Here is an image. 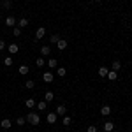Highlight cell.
Wrapping results in <instances>:
<instances>
[{
    "mask_svg": "<svg viewBox=\"0 0 132 132\" xmlns=\"http://www.w3.org/2000/svg\"><path fill=\"white\" fill-rule=\"evenodd\" d=\"M62 123H63L65 127H67V125H71V116H69V114H65V116H63V120H62Z\"/></svg>",
    "mask_w": 132,
    "mask_h": 132,
    "instance_id": "cell-30",
    "label": "cell"
},
{
    "mask_svg": "<svg viewBox=\"0 0 132 132\" xmlns=\"http://www.w3.org/2000/svg\"><path fill=\"white\" fill-rule=\"evenodd\" d=\"M56 114H58V116H65V114H67V108H65V106H63V104H58V106H56Z\"/></svg>",
    "mask_w": 132,
    "mask_h": 132,
    "instance_id": "cell-4",
    "label": "cell"
},
{
    "mask_svg": "<svg viewBox=\"0 0 132 132\" xmlns=\"http://www.w3.org/2000/svg\"><path fill=\"white\" fill-rule=\"evenodd\" d=\"M16 27H20V28H27V27H28V20H27V18L18 20V25H16Z\"/></svg>",
    "mask_w": 132,
    "mask_h": 132,
    "instance_id": "cell-13",
    "label": "cell"
},
{
    "mask_svg": "<svg viewBox=\"0 0 132 132\" xmlns=\"http://www.w3.org/2000/svg\"><path fill=\"white\" fill-rule=\"evenodd\" d=\"M93 2H102V0H93Z\"/></svg>",
    "mask_w": 132,
    "mask_h": 132,
    "instance_id": "cell-33",
    "label": "cell"
},
{
    "mask_svg": "<svg viewBox=\"0 0 132 132\" xmlns=\"http://www.w3.org/2000/svg\"><path fill=\"white\" fill-rule=\"evenodd\" d=\"M53 99H55V93H53L51 90H48L46 93H44V101H46V102H51Z\"/></svg>",
    "mask_w": 132,
    "mask_h": 132,
    "instance_id": "cell-14",
    "label": "cell"
},
{
    "mask_svg": "<svg viewBox=\"0 0 132 132\" xmlns=\"http://www.w3.org/2000/svg\"><path fill=\"white\" fill-rule=\"evenodd\" d=\"M0 11H2V5H0Z\"/></svg>",
    "mask_w": 132,
    "mask_h": 132,
    "instance_id": "cell-34",
    "label": "cell"
},
{
    "mask_svg": "<svg viewBox=\"0 0 132 132\" xmlns=\"http://www.w3.org/2000/svg\"><path fill=\"white\" fill-rule=\"evenodd\" d=\"M53 78H55L53 72H44V74H42V81L44 83H53Z\"/></svg>",
    "mask_w": 132,
    "mask_h": 132,
    "instance_id": "cell-7",
    "label": "cell"
},
{
    "mask_svg": "<svg viewBox=\"0 0 132 132\" xmlns=\"http://www.w3.org/2000/svg\"><path fill=\"white\" fill-rule=\"evenodd\" d=\"M111 111H113L111 106H108V104L101 108V114H102V116H109V114H111Z\"/></svg>",
    "mask_w": 132,
    "mask_h": 132,
    "instance_id": "cell-8",
    "label": "cell"
},
{
    "mask_svg": "<svg viewBox=\"0 0 132 132\" xmlns=\"http://www.w3.org/2000/svg\"><path fill=\"white\" fill-rule=\"evenodd\" d=\"M12 34H14V37H20L21 35V28L20 27H12Z\"/></svg>",
    "mask_w": 132,
    "mask_h": 132,
    "instance_id": "cell-27",
    "label": "cell"
},
{
    "mask_svg": "<svg viewBox=\"0 0 132 132\" xmlns=\"http://www.w3.org/2000/svg\"><path fill=\"white\" fill-rule=\"evenodd\" d=\"M58 39H60V35H58V34L50 35V42H51V44H56V42H58Z\"/></svg>",
    "mask_w": 132,
    "mask_h": 132,
    "instance_id": "cell-26",
    "label": "cell"
},
{
    "mask_svg": "<svg viewBox=\"0 0 132 132\" xmlns=\"http://www.w3.org/2000/svg\"><path fill=\"white\" fill-rule=\"evenodd\" d=\"M25 120H27V123H30V125H39V123H41V116L35 111H30L25 116Z\"/></svg>",
    "mask_w": 132,
    "mask_h": 132,
    "instance_id": "cell-1",
    "label": "cell"
},
{
    "mask_svg": "<svg viewBox=\"0 0 132 132\" xmlns=\"http://www.w3.org/2000/svg\"><path fill=\"white\" fill-rule=\"evenodd\" d=\"M56 120H58L56 113H48V116H46V122L48 123H56Z\"/></svg>",
    "mask_w": 132,
    "mask_h": 132,
    "instance_id": "cell-5",
    "label": "cell"
},
{
    "mask_svg": "<svg viewBox=\"0 0 132 132\" xmlns=\"http://www.w3.org/2000/svg\"><path fill=\"white\" fill-rule=\"evenodd\" d=\"M0 127H2L4 130H7V129H11V127H12V122H11L9 118H4V120L0 122Z\"/></svg>",
    "mask_w": 132,
    "mask_h": 132,
    "instance_id": "cell-6",
    "label": "cell"
},
{
    "mask_svg": "<svg viewBox=\"0 0 132 132\" xmlns=\"http://www.w3.org/2000/svg\"><path fill=\"white\" fill-rule=\"evenodd\" d=\"M67 74V71H65V67H56V76H60V78H63Z\"/></svg>",
    "mask_w": 132,
    "mask_h": 132,
    "instance_id": "cell-25",
    "label": "cell"
},
{
    "mask_svg": "<svg viewBox=\"0 0 132 132\" xmlns=\"http://www.w3.org/2000/svg\"><path fill=\"white\" fill-rule=\"evenodd\" d=\"M35 65H37V67H46V60H44V56H39V58L35 60Z\"/></svg>",
    "mask_w": 132,
    "mask_h": 132,
    "instance_id": "cell-18",
    "label": "cell"
},
{
    "mask_svg": "<svg viewBox=\"0 0 132 132\" xmlns=\"http://www.w3.org/2000/svg\"><path fill=\"white\" fill-rule=\"evenodd\" d=\"M25 88H28V90L35 88V83H34V81H30V79H28V81H25Z\"/></svg>",
    "mask_w": 132,
    "mask_h": 132,
    "instance_id": "cell-28",
    "label": "cell"
},
{
    "mask_svg": "<svg viewBox=\"0 0 132 132\" xmlns=\"http://www.w3.org/2000/svg\"><path fill=\"white\" fill-rule=\"evenodd\" d=\"M18 71H20L21 76H27V74H28V65H20V69H18Z\"/></svg>",
    "mask_w": 132,
    "mask_h": 132,
    "instance_id": "cell-24",
    "label": "cell"
},
{
    "mask_svg": "<svg viewBox=\"0 0 132 132\" xmlns=\"http://www.w3.org/2000/svg\"><path fill=\"white\" fill-rule=\"evenodd\" d=\"M50 53H51V48L48 46V44H44V46L41 48V55H42V56H48Z\"/></svg>",
    "mask_w": 132,
    "mask_h": 132,
    "instance_id": "cell-15",
    "label": "cell"
},
{
    "mask_svg": "<svg viewBox=\"0 0 132 132\" xmlns=\"http://www.w3.org/2000/svg\"><path fill=\"white\" fill-rule=\"evenodd\" d=\"M86 132H97V127H95V125H90V127L86 129Z\"/></svg>",
    "mask_w": 132,
    "mask_h": 132,
    "instance_id": "cell-32",
    "label": "cell"
},
{
    "mask_svg": "<svg viewBox=\"0 0 132 132\" xmlns=\"http://www.w3.org/2000/svg\"><path fill=\"white\" fill-rule=\"evenodd\" d=\"M0 5H2V9H12V2L11 0H4Z\"/></svg>",
    "mask_w": 132,
    "mask_h": 132,
    "instance_id": "cell-21",
    "label": "cell"
},
{
    "mask_svg": "<svg viewBox=\"0 0 132 132\" xmlns=\"http://www.w3.org/2000/svg\"><path fill=\"white\" fill-rule=\"evenodd\" d=\"M4 65H5V67H11V65H12V58H11V56H5V58H4Z\"/></svg>",
    "mask_w": 132,
    "mask_h": 132,
    "instance_id": "cell-29",
    "label": "cell"
},
{
    "mask_svg": "<svg viewBox=\"0 0 132 132\" xmlns=\"http://www.w3.org/2000/svg\"><path fill=\"white\" fill-rule=\"evenodd\" d=\"M35 108H37V109H42V111H44V109L48 108V102H46V101H41V102H37V104H35Z\"/></svg>",
    "mask_w": 132,
    "mask_h": 132,
    "instance_id": "cell-23",
    "label": "cell"
},
{
    "mask_svg": "<svg viewBox=\"0 0 132 132\" xmlns=\"http://www.w3.org/2000/svg\"><path fill=\"white\" fill-rule=\"evenodd\" d=\"M120 69H122V62H120V60H114V62H113V65H111V71L118 72Z\"/></svg>",
    "mask_w": 132,
    "mask_h": 132,
    "instance_id": "cell-16",
    "label": "cell"
},
{
    "mask_svg": "<svg viewBox=\"0 0 132 132\" xmlns=\"http://www.w3.org/2000/svg\"><path fill=\"white\" fill-rule=\"evenodd\" d=\"M35 104H37V102L34 101V99H27V101H25V106H27L28 109H32V108H35Z\"/></svg>",
    "mask_w": 132,
    "mask_h": 132,
    "instance_id": "cell-20",
    "label": "cell"
},
{
    "mask_svg": "<svg viewBox=\"0 0 132 132\" xmlns=\"http://www.w3.org/2000/svg\"><path fill=\"white\" fill-rule=\"evenodd\" d=\"M46 65H48V67H51V69H56V67H58V63H56V58H50V60L46 62Z\"/></svg>",
    "mask_w": 132,
    "mask_h": 132,
    "instance_id": "cell-17",
    "label": "cell"
},
{
    "mask_svg": "<svg viewBox=\"0 0 132 132\" xmlns=\"http://www.w3.org/2000/svg\"><path fill=\"white\" fill-rule=\"evenodd\" d=\"M102 129H104L106 132H113V130H114V123H113V122H104Z\"/></svg>",
    "mask_w": 132,
    "mask_h": 132,
    "instance_id": "cell-9",
    "label": "cell"
},
{
    "mask_svg": "<svg viewBox=\"0 0 132 132\" xmlns=\"http://www.w3.org/2000/svg\"><path fill=\"white\" fill-rule=\"evenodd\" d=\"M106 78H108L109 81H116V79H118V74H116V71H109Z\"/></svg>",
    "mask_w": 132,
    "mask_h": 132,
    "instance_id": "cell-12",
    "label": "cell"
},
{
    "mask_svg": "<svg viewBox=\"0 0 132 132\" xmlns=\"http://www.w3.org/2000/svg\"><path fill=\"white\" fill-rule=\"evenodd\" d=\"M5 25L12 28V27H16V25H18V20H16L14 16H7V18H5Z\"/></svg>",
    "mask_w": 132,
    "mask_h": 132,
    "instance_id": "cell-3",
    "label": "cell"
},
{
    "mask_svg": "<svg viewBox=\"0 0 132 132\" xmlns=\"http://www.w3.org/2000/svg\"><path fill=\"white\" fill-rule=\"evenodd\" d=\"M108 72H109L108 67H99V76H101V78H106V76H108Z\"/></svg>",
    "mask_w": 132,
    "mask_h": 132,
    "instance_id": "cell-19",
    "label": "cell"
},
{
    "mask_svg": "<svg viewBox=\"0 0 132 132\" xmlns=\"http://www.w3.org/2000/svg\"><path fill=\"white\" fill-rule=\"evenodd\" d=\"M46 37V28L44 27H39L37 30H35V39L39 41V39H44Z\"/></svg>",
    "mask_w": 132,
    "mask_h": 132,
    "instance_id": "cell-2",
    "label": "cell"
},
{
    "mask_svg": "<svg viewBox=\"0 0 132 132\" xmlns=\"http://www.w3.org/2000/svg\"><path fill=\"white\" fill-rule=\"evenodd\" d=\"M7 51H9V53H12V55H14V53H18V51H20V46H18V44H14V42H12V44H9V46H7Z\"/></svg>",
    "mask_w": 132,
    "mask_h": 132,
    "instance_id": "cell-11",
    "label": "cell"
},
{
    "mask_svg": "<svg viewBox=\"0 0 132 132\" xmlns=\"http://www.w3.org/2000/svg\"><path fill=\"white\" fill-rule=\"evenodd\" d=\"M5 48H7L5 41H4V39H0V51H2V50H5Z\"/></svg>",
    "mask_w": 132,
    "mask_h": 132,
    "instance_id": "cell-31",
    "label": "cell"
},
{
    "mask_svg": "<svg viewBox=\"0 0 132 132\" xmlns=\"http://www.w3.org/2000/svg\"><path fill=\"white\" fill-rule=\"evenodd\" d=\"M2 132H7V130H2Z\"/></svg>",
    "mask_w": 132,
    "mask_h": 132,
    "instance_id": "cell-35",
    "label": "cell"
},
{
    "mask_svg": "<svg viewBox=\"0 0 132 132\" xmlns=\"http://www.w3.org/2000/svg\"><path fill=\"white\" fill-rule=\"evenodd\" d=\"M56 48H58L60 51H63L65 48H67V41H65V39H62V37H60V39H58V42H56Z\"/></svg>",
    "mask_w": 132,
    "mask_h": 132,
    "instance_id": "cell-10",
    "label": "cell"
},
{
    "mask_svg": "<svg viewBox=\"0 0 132 132\" xmlns=\"http://www.w3.org/2000/svg\"><path fill=\"white\" fill-rule=\"evenodd\" d=\"M16 125H18V127H23V125H25V123H27V120H25V116H18V118H16Z\"/></svg>",
    "mask_w": 132,
    "mask_h": 132,
    "instance_id": "cell-22",
    "label": "cell"
}]
</instances>
